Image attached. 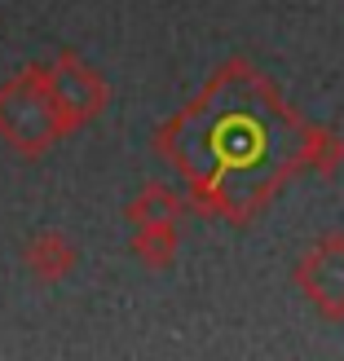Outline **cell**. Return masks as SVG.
<instances>
[{
  "instance_id": "obj_2",
  "label": "cell",
  "mask_w": 344,
  "mask_h": 361,
  "mask_svg": "<svg viewBox=\"0 0 344 361\" xmlns=\"http://www.w3.org/2000/svg\"><path fill=\"white\" fill-rule=\"evenodd\" d=\"M62 137H71V128L45 84V62H31L0 84V141L13 154L40 159Z\"/></svg>"
},
{
  "instance_id": "obj_5",
  "label": "cell",
  "mask_w": 344,
  "mask_h": 361,
  "mask_svg": "<svg viewBox=\"0 0 344 361\" xmlns=\"http://www.w3.org/2000/svg\"><path fill=\"white\" fill-rule=\"evenodd\" d=\"M76 260H80V251L76 243L66 238L62 229H40L35 238L23 247V269L40 282V286H58L66 282L71 274H76Z\"/></svg>"
},
{
  "instance_id": "obj_4",
  "label": "cell",
  "mask_w": 344,
  "mask_h": 361,
  "mask_svg": "<svg viewBox=\"0 0 344 361\" xmlns=\"http://www.w3.org/2000/svg\"><path fill=\"white\" fill-rule=\"evenodd\" d=\"M296 291L314 304L322 322H344V229H331L292 269Z\"/></svg>"
},
{
  "instance_id": "obj_7",
  "label": "cell",
  "mask_w": 344,
  "mask_h": 361,
  "mask_svg": "<svg viewBox=\"0 0 344 361\" xmlns=\"http://www.w3.org/2000/svg\"><path fill=\"white\" fill-rule=\"evenodd\" d=\"M181 194L164 180H146V185L137 190V198H129V207H124V221L129 225H159V221H181Z\"/></svg>"
},
{
  "instance_id": "obj_1",
  "label": "cell",
  "mask_w": 344,
  "mask_h": 361,
  "mask_svg": "<svg viewBox=\"0 0 344 361\" xmlns=\"http://www.w3.org/2000/svg\"><path fill=\"white\" fill-rule=\"evenodd\" d=\"M150 146L181 176L198 216L239 229L256 221L296 172L336 176L344 168V137L296 115L278 84L247 58L216 66L208 84L155 128Z\"/></svg>"
},
{
  "instance_id": "obj_6",
  "label": "cell",
  "mask_w": 344,
  "mask_h": 361,
  "mask_svg": "<svg viewBox=\"0 0 344 361\" xmlns=\"http://www.w3.org/2000/svg\"><path fill=\"white\" fill-rule=\"evenodd\" d=\"M129 251L137 256V264L146 269H168L181 251V229L177 221H159V225H133V238H129Z\"/></svg>"
},
{
  "instance_id": "obj_3",
  "label": "cell",
  "mask_w": 344,
  "mask_h": 361,
  "mask_svg": "<svg viewBox=\"0 0 344 361\" xmlns=\"http://www.w3.org/2000/svg\"><path fill=\"white\" fill-rule=\"evenodd\" d=\"M45 84H49V93L58 102V111H62L71 133L88 128V123L111 106V84H106V75L97 66H88L76 49H58L45 62Z\"/></svg>"
}]
</instances>
